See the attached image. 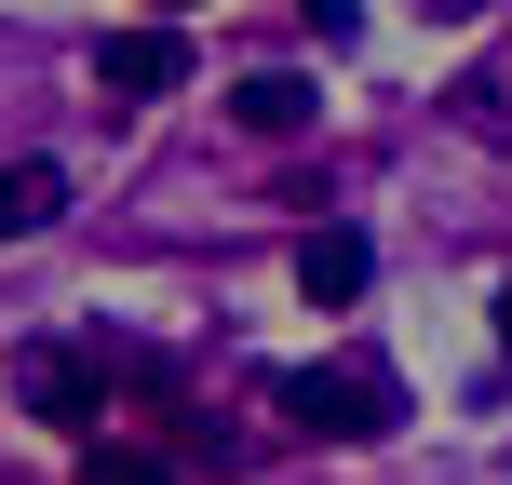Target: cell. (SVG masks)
<instances>
[{"label":"cell","mask_w":512,"mask_h":485,"mask_svg":"<svg viewBox=\"0 0 512 485\" xmlns=\"http://www.w3.org/2000/svg\"><path fill=\"white\" fill-rule=\"evenodd\" d=\"M283 418H297V432H324V445H378L391 418H405V391H391V364H297V378H283Z\"/></svg>","instance_id":"obj_1"},{"label":"cell","mask_w":512,"mask_h":485,"mask_svg":"<svg viewBox=\"0 0 512 485\" xmlns=\"http://www.w3.org/2000/svg\"><path fill=\"white\" fill-rule=\"evenodd\" d=\"M176 81H189V27H108L95 41V95L149 108V95H176Z\"/></svg>","instance_id":"obj_2"},{"label":"cell","mask_w":512,"mask_h":485,"mask_svg":"<svg viewBox=\"0 0 512 485\" xmlns=\"http://www.w3.org/2000/svg\"><path fill=\"white\" fill-rule=\"evenodd\" d=\"M14 391L54 418V432H95V405H108V378H95L81 351H27V364H14Z\"/></svg>","instance_id":"obj_3"},{"label":"cell","mask_w":512,"mask_h":485,"mask_svg":"<svg viewBox=\"0 0 512 485\" xmlns=\"http://www.w3.org/2000/svg\"><path fill=\"white\" fill-rule=\"evenodd\" d=\"M364 270H378V256H364V230H310V243H297V297H310V310H351Z\"/></svg>","instance_id":"obj_4"},{"label":"cell","mask_w":512,"mask_h":485,"mask_svg":"<svg viewBox=\"0 0 512 485\" xmlns=\"http://www.w3.org/2000/svg\"><path fill=\"white\" fill-rule=\"evenodd\" d=\"M68 216V162H0V243H41Z\"/></svg>","instance_id":"obj_5"},{"label":"cell","mask_w":512,"mask_h":485,"mask_svg":"<svg viewBox=\"0 0 512 485\" xmlns=\"http://www.w3.org/2000/svg\"><path fill=\"white\" fill-rule=\"evenodd\" d=\"M230 108H243V135H310V81H283V68H256Z\"/></svg>","instance_id":"obj_6"},{"label":"cell","mask_w":512,"mask_h":485,"mask_svg":"<svg viewBox=\"0 0 512 485\" xmlns=\"http://www.w3.org/2000/svg\"><path fill=\"white\" fill-rule=\"evenodd\" d=\"M81 485H176V472H162L149 445H95V459H81Z\"/></svg>","instance_id":"obj_7"},{"label":"cell","mask_w":512,"mask_h":485,"mask_svg":"<svg viewBox=\"0 0 512 485\" xmlns=\"http://www.w3.org/2000/svg\"><path fill=\"white\" fill-rule=\"evenodd\" d=\"M499 351H512V283H499Z\"/></svg>","instance_id":"obj_8"}]
</instances>
